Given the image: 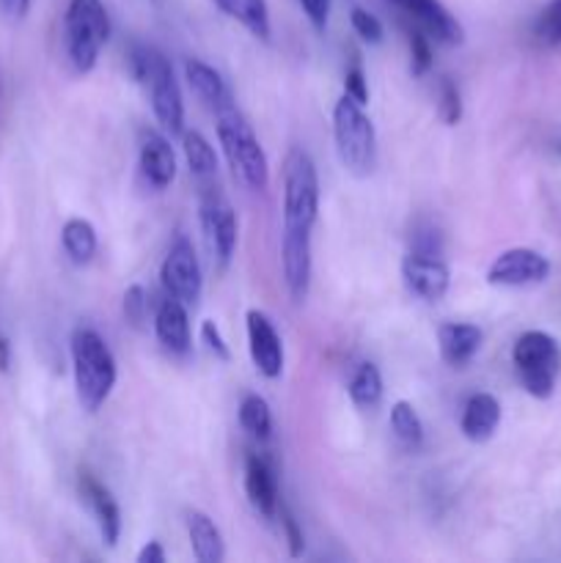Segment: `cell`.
Returning a JSON list of instances; mask_svg holds the SVG:
<instances>
[{"instance_id":"6da1fadb","label":"cell","mask_w":561,"mask_h":563,"mask_svg":"<svg viewBox=\"0 0 561 563\" xmlns=\"http://www.w3.org/2000/svg\"><path fill=\"white\" fill-rule=\"evenodd\" d=\"M69 352L77 399H80L82 410L97 412L113 394L116 377H119L113 352H110L108 341L91 328H77L72 333Z\"/></svg>"},{"instance_id":"7a4b0ae2","label":"cell","mask_w":561,"mask_h":563,"mask_svg":"<svg viewBox=\"0 0 561 563\" xmlns=\"http://www.w3.org/2000/svg\"><path fill=\"white\" fill-rule=\"evenodd\" d=\"M130 66L138 82L146 88L154 119L163 126L165 135H182L185 132V99H182L179 80H176L174 66L168 64V58L160 49L138 44L130 55Z\"/></svg>"},{"instance_id":"3957f363","label":"cell","mask_w":561,"mask_h":563,"mask_svg":"<svg viewBox=\"0 0 561 563\" xmlns=\"http://www.w3.org/2000/svg\"><path fill=\"white\" fill-rule=\"evenodd\" d=\"M215 121H218V141L220 148H223V157L226 163H229V168L234 170L237 179H240L248 190H267V154H264L256 132L248 124L242 110L237 108V102H229L223 104V108L215 110Z\"/></svg>"},{"instance_id":"277c9868","label":"cell","mask_w":561,"mask_h":563,"mask_svg":"<svg viewBox=\"0 0 561 563\" xmlns=\"http://www.w3.org/2000/svg\"><path fill=\"white\" fill-rule=\"evenodd\" d=\"M108 38L110 16L102 0H69L64 16V44L66 58L77 75H88L97 66Z\"/></svg>"},{"instance_id":"5b68a950","label":"cell","mask_w":561,"mask_h":563,"mask_svg":"<svg viewBox=\"0 0 561 563\" xmlns=\"http://www.w3.org/2000/svg\"><path fill=\"white\" fill-rule=\"evenodd\" d=\"M333 141L341 165L352 176H369L377 163V132L363 104L344 97L333 108Z\"/></svg>"},{"instance_id":"8992f818","label":"cell","mask_w":561,"mask_h":563,"mask_svg":"<svg viewBox=\"0 0 561 563\" xmlns=\"http://www.w3.org/2000/svg\"><path fill=\"white\" fill-rule=\"evenodd\" d=\"M319 218V174L311 154L295 146L284 163V229L311 231Z\"/></svg>"},{"instance_id":"52a82bcc","label":"cell","mask_w":561,"mask_h":563,"mask_svg":"<svg viewBox=\"0 0 561 563\" xmlns=\"http://www.w3.org/2000/svg\"><path fill=\"white\" fill-rule=\"evenodd\" d=\"M512 361H515L522 388L534 399H550L553 396L556 379H559L561 372V346L553 335L542 333V330L522 333L517 339L515 350H512Z\"/></svg>"},{"instance_id":"ba28073f","label":"cell","mask_w":561,"mask_h":563,"mask_svg":"<svg viewBox=\"0 0 561 563\" xmlns=\"http://www.w3.org/2000/svg\"><path fill=\"white\" fill-rule=\"evenodd\" d=\"M198 223H201V234L204 242H207L209 256H212V262L220 269H226L237 251V214L218 185L201 187V196H198Z\"/></svg>"},{"instance_id":"9c48e42d","label":"cell","mask_w":561,"mask_h":563,"mask_svg":"<svg viewBox=\"0 0 561 563\" xmlns=\"http://www.w3.org/2000/svg\"><path fill=\"white\" fill-rule=\"evenodd\" d=\"M160 280H163L165 295L185 302L187 308H193L201 300V264H198L196 247H193V242L187 236L179 234L170 242L168 256H165L163 267H160Z\"/></svg>"},{"instance_id":"30bf717a","label":"cell","mask_w":561,"mask_h":563,"mask_svg":"<svg viewBox=\"0 0 561 563\" xmlns=\"http://www.w3.org/2000/svg\"><path fill=\"white\" fill-rule=\"evenodd\" d=\"M550 275V262L531 247H512L504 251L487 269V284L493 286H534Z\"/></svg>"},{"instance_id":"8fae6325","label":"cell","mask_w":561,"mask_h":563,"mask_svg":"<svg viewBox=\"0 0 561 563\" xmlns=\"http://www.w3.org/2000/svg\"><path fill=\"white\" fill-rule=\"evenodd\" d=\"M280 267H284V284L295 302H302L311 289V231L284 229L280 236Z\"/></svg>"},{"instance_id":"7c38bea8","label":"cell","mask_w":561,"mask_h":563,"mask_svg":"<svg viewBox=\"0 0 561 563\" xmlns=\"http://www.w3.org/2000/svg\"><path fill=\"white\" fill-rule=\"evenodd\" d=\"M248 350H251L253 366L258 368V374L267 379H278L284 372V344H280V335L275 330V324L270 322L267 313L262 311H248Z\"/></svg>"},{"instance_id":"4fadbf2b","label":"cell","mask_w":561,"mask_h":563,"mask_svg":"<svg viewBox=\"0 0 561 563\" xmlns=\"http://www.w3.org/2000/svg\"><path fill=\"white\" fill-rule=\"evenodd\" d=\"M391 5H396L399 11H405L429 38L440 44H454L465 42V31H462L460 20L446 9L440 0H388Z\"/></svg>"},{"instance_id":"5bb4252c","label":"cell","mask_w":561,"mask_h":563,"mask_svg":"<svg viewBox=\"0 0 561 563\" xmlns=\"http://www.w3.org/2000/svg\"><path fill=\"white\" fill-rule=\"evenodd\" d=\"M402 278H405V286L413 295L427 302L443 300L451 284L449 267L438 256H432V253L418 251L405 256V262H402Z\"/></svg>"},{"instance_id":"9a60e30c","label":"cell","mask_w":561,"mask_h":563,"mask_svg":"<svg viewBox=\"0 0 561 563\" xmlns=\"http://www.w3.org/2000/svg\"><path fill=\"white\" fill-rule=\"evenodd\" d=\"M141 174L154 190H165L176 179V154L165 132H143L141 152H138Z\"/></svg>"},{"instance_id":"2e32d148","label":"cell","mask_w":561,"mask_h":563,"mask_svg":"<svg viewBox=\"0 0 561 563\" xmlns=\"http://www.w3.org/2000/svg\"><path fill=\"white\" fill-rule=\"evenodd\" d=\"M245 495L253 509H256V515H262L264 520L278 517V476H275L273 465L264 456L251 454L245 460Z\"/></svg>"},{"instance_id":"e0dca14e","label":"cell","mask_w":561,"mask_h":563,"mask_svg":"<svg viewBox=\"0 0 561 563\" xmlns=\"http://www.w3.org/2000/svg\"><path fill=\"white\" fill-rule=\"evenodd\" d=\"M154 335H157L163 350L170 352V355H187L190 352L193 335L185 302L165 295V300L154 311Z\"/></svg>"},{"instance_id":"ac0fdd59","label":"cell","mask_w":561,"mask_h":563,"mask_svg":"<svg viewBox=\"0 0 561 563\" xmlns=\"http://www.w3.org/2000/svg\"><path fill=\"white\" fill-rule=\"evenodd\" d=\"M80 495L88 504V509L94 511L99 526V537L108 548H116L121 537V511L116 506L113 495L91 476V473H80Z\"/></svg>"},{"instance_id":"d6986e66","label":"cell","mask_w":561,"mask_h":563,"mask_svg":"<svg viewBox=\"0 0 561 563\" xmlns=\"http://www.w3.org/2000/svg\"><path fill=\"white\" fill-rule=\"evenodd\" d=\"M482 330L471 322H446L438 328L440 357L449 366H465L482 346Z\"/></svg>"},{"instance_id":"ffe728a7","label":"cell","mask_w":561,"mask_h":563,"mask_svg":"<svg viewBox=\"0 0 561 563\" xmlns=\"http://www.w3.org/2000/svg\"><path fill=\"white\" fill-rule=\"evenodd\" d=\"M501 423V405L493 394H473L462 410L460 429L471 443H487Z\"/></svg>"},{"instance_id":"44dd1931","label":"cell","mask_w":561,"mask_h":563,"mask_svg":"<svg viewBox=\"0 0 561 563\" xmlns=\"http://www.w3.org/2000/svg\"><path fill=\"white\" fill-rule=\"evenodd\" d=\"M185 528L187 539H190V548L196 561L201 563H220L226 559V542L220 528L215 526V520L204 511L190 509L185 515Z\"/></svg>"},{"instance_id":"7402d4cb","label":"cell","mask_w":561,"mask_h":563,"mask_svg":"<svg viewBox=\"0 0 561 563\" xmlns=\"http://www.w3.org/2000/svg\"><path fill=\"white\" fill-rule=\"evenodd\" d=\"M185 77H187V82H190L193 91H196V97L201 99V102L207 104L212 113L218 108H223V104L234 102V97H231V88L226 86V80L220 77V71L212 69L209 64H204V60H198V58L187 60Z\"/></svg>"},{"instance_id":"603a6c76","label":"cell","mask_w":561,"mask_h":563,"mask_svg":"<svg viewBox=\"0 0 561 563\" xmlns=\"http://www.w3.org/2000/svg\"><path fill=\"white\" fill-rule=\"evenodd\" d=\"M182 148H185L187 168H190L198 187L218 185V154H215L212 143L198 130H185L182 132Z\"/></svg>"},{"instance_id":"cb8c5ba5","label":"cell","mask_w":561,"mask_h":563,"mask_svg":"<svg viewBox=\"0 0 561 563\" xmlns=\"http://www.w3.org/2000/svg\"><path fill=\"white\" fill-rule=\"evenodd\" d=\"M223 14H229L231 20L240 22L248 33H253L256 38L267 42L270 38V9L267 0H212Z\"/></svg>"},{"instance_id":"d4e9b609","label":"cell","mask_w":561,"mask_h":563,"mask_svg":"<svg viewBox=\"0 0 561 563\" xmlns=\"http://www.w3.org/2000/svg\"><path fill=\"white\" fill-rule=\"evenodd\" d=\"M61 245H64V253L69 256L72 264H88L94 256H97V231L88 220L72 218L64 223V231H61Z\"/></svg>"},{"instance_id":"484cf974","label":"cell","mask_w":561,"mask_h":563,"mask_svg":"<svg viewBox=\"0 0 561 563\" xmlns=\"http://www.w3.org/2000/svg\"><path fill=\"white\" fill-rule=\"evenodd\" d=\"M391 432H394L396 443L413 454L424 445V421L410 401H396L391 407Z\"/></svg>"},{"instance_id":"4316f807","label":"cell","mask_w":561,"mask_h":563,"mask_svg":"<svg viewBox=\"0 0 561 563\" xmlns=\"http://www.w3.org/2000/svg\"><path fill=\"white\" fill-rule=\"evenodd\" d=\"M350 399L361 410H374L383 401V374L374 363H361L350 379Z\"/></svg>"},{"instance_id":"83f0119b","label":"cell","mask_w":561,"mask_h":563,"mask_svg":"<svg viewBox=\"0 0 561 563\" xmlns=\"http://www.w3.org/2000/svg\"><path fill=\"white\" fill-rule=\"evenodd\" d=\"M240 423L251 438L270 440L273 438V412L270 405L258 394H248L240 405Z\"/></svg>"},{"instance_id":"f1b7e54d","label":"cell","mask_w":561,"mask_h":563,"mask_svg":"<svg viewBox=\"0 0 561 563\" xmlns=\"http://www.w3.org/2000/svg\"><path fill=\"white\" fill-rule=\"evenodd\" d=\"M534 36L548 47H561V0H550L534 22Z\"/></svg>"},{"instance_id":"f546056e","label":"cell","mask_w":561,"mask_h":563,"mask_svg":"<svg viewBox=\"0 0 561 563\" xmlns=\"http://www.w3.org/2000/svg\"><path fill=\"white\" fill-rule=\"evenodd\" d=\"M438 115L446 126L460 124L462 119V97L460 88L449 80V77H440L438 86Z\"/></svg>"},{"instance_id":"4dcf8cb0","label":"cell","mask_w":561,"mask_h":563,"mask_svg":"<svg viewBox=\"0 0 561 563\" xmlns=\"http://www.w3.org/2000/svg\"><path fill=\"white\" fill-rule=\"evenodd\" d=\"M124 319L132 330H146L148 322V300L143 286L132 284L124 291Z\"/></svg>"},{"instance_id":"1f68e13d","label":"cell","mask_w":561,"mask_h":563,"mask_svg":"<svg viewBox=\"0 0 561 563\" xmlns=\"http://www.w3.org/2000/svg\"><path fill=\"white\" fill-rule=\"evenodd\" d=\"M432 69V47H429V36L416 27L410 31V71L416 77H424Z\"/></svg>"},{"instance_id":"d6a6232c","label":"cell","mask_w":561,"mask_h":563,"mask_svg":"<svg viewBox=\"0 0 561 563\" xmlns=\"http://www.w3.org/2000/svg\"><path fill=\"white\" fill-rule=\"evenodd\" d=\"M350 22H352V31H355L358 36H361L366 44H380V42H383V36H385L383 22H380L374 14H369L366 9L355 5V9L350 11Z\"/></svg>"},{"instance_id":"836d02e7","label":"cell","mask_w":561,"mask_h":563,"mask_svg":"<svg viewBox=\"0 0 561 563\" xmlns=\"http://www.w3.org/2000/svg\"><path fill=\"white\" fill-rule=\"evenodd\" d=\"M278 517H280V526H284L286 542H289V555L292 559H300L302 550H306V537H302L300 526H297V520L292 517V511L286 509L284 504L278 506Z\"/></svg>"},{"instance_id":"e575fe53","label":"cell","mask_w":561,"mask_h":563,"mask_svg":"<svg viewBox=\"0 0 561 563\" xmlns=\"http://www.w3.org/2000/svg\"><path fill=\"white\" fill-rule=\"evenodd\" d=\"M201 341L207 344V350L212 352L218 361H231V350H229V344H226L220 328L215 324V319H204L201 322Z\"/></svg>"},{"instance_id":"d590c367","label":"cell","mask_w":561,"mask_h":563,"mask_svg":"<svg viewBox=\"0 0 561 563\" xmlns=\"http://www.w3.org/2000/svg\"><path fill=\"white\" fill-rule=\"evenodd\" d=\"M344 93L350 99H355L358 104H363V108H366L369 86H366V75H363V66L358 64V60L350 66V69H346V75H344Z\"/></svg>"},{"instance_id":"8d00e7d4","label":"cell","mask_w":561,"mask_h":563,"mask_svg":"<svg viewBox=\"0 0 561 563\" xmlns=\"http://www.w3.org/2000/svg\"><path fill=\"white\" fill-rule=\"evenodd\" d=\"M297 3H300L308 22H311L317 31H324V25H328L330 20V0H297Z\"/></svg>"},{"instance_id":"74e56055","label":"cell","mask_w":561,"mask_h":563,"mask_svg":"<svg viewBox=\"0 0 561 563\" xmlns=\"http://www.w3.org/2000/svg\"><path fill=\"white\" fill-rule=\"evenodd\" d=\"M31 11V0H0V14L6 16V20H25V14Z\"/></svg>"},{"instance_id":"f35d334b","label":"cell","mask_w":561,"mask_h":563,"mask_svg":"<svg viewBox=\"0 0 561 563\" xmlns=\"http://www.w3.org/2000/svg\"><path fill=\"white\" fill-rule=\"evenodd\" d=\"M163 561H165V550L160 542H146L141 553H138V563H163Z\"/></svg>"},{"instance_id":"ab89813d","label":"cell","mask_w":561,"mask_h":563,"mask_svg":"<svg viewBox=\"0 0 561 563\" xmlns=\"http://www.w3.org/2000/svg\"><path fill=\"white\" fill-rule=\"evenodd\" d=\"M9 363H11V346L9 341L0 335V372H9Z\"/></svg>"}]
</instances>
